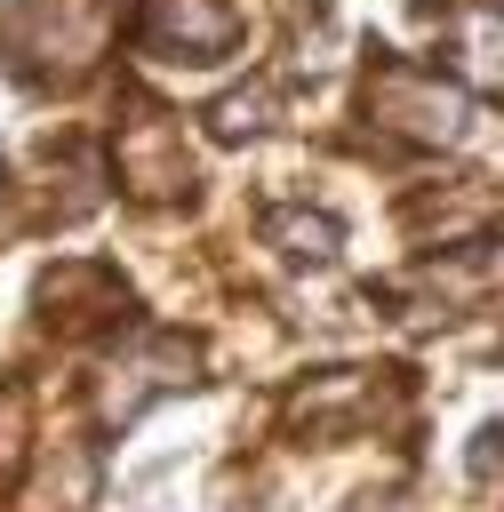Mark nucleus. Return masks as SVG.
<instances>
[{
    "label": "nucleus",
    "instance_id": "obj_3",
    "mask_svg": "<svg viewBox=\"0 0 504 512\" xmlns=\"http://www.w3.org/2000/svg\"><path fill=\"white\" fill-rule=\"evenodd\" d=\"M120 176L136 184V192H184L192 184V160H184V136L152 112V120H128V136H120Z\"/></svg>",
    "mask_w": 504,
    "mask_h": 512
},
{
    "label": "nucleus",
    "instance_id": "obj_6",
    "mask_svg": "<svg viewBox=\"0 0 504 512\" xmlns=\"http://www.w3.org/2000/svg\"><path fill=\"white\" fill-rule=\"evenodd\" d=\"M360 512H400V504H360Z\"/></svg>",
    "mask_w": 504,
    "mask_h": 512
},
{
    "label": "nucleus",
    "instance_id": "obj_5",
    "mask_svg": "<svg viewBox=\"0 0 504 512\" xmlns=\"http://www.w3.org/2000/svg\"><path fill=\"white\" fill-rule=\"evenodd\" d=\"M336 408H352V416H368V392H360L352 376H336ZM296 424H312V432H328V408H320V400H296Z\"/></svg>",
    "mask_w": 504,
    "mask_h": 512
},
{
    "label": "nucleus",
    "instance_id": "obj_2",
    "mask_svg": "<svg viewBox=\"0 0 504 512\" xmlns=\"http://www.w3.org/2000/svg\"><path fill=\"white\" fill-rule=\"evenodd\" d=\"M136 40L152 56H176V64H216L240 40V8L232 0H144L136 8Z\"/></svg>",
    "mask_w": 504,
    "mask_h": 512
},
{
    "label": "nucleus",
    "instance_id": "obj_4",
    "mask_svg": "<svg viewBox=\"0 0 504 512\" xmlns=\"http://www.w3.org/2000/svg\"><path fill=\"white\" fill-rule=\"evenodd\" d=\"M264 240L280 256H296V264H328L336 256V224L328 216H304V208H272L264 216Z\"/></svg>",
    "mask_w": 504,
    "mask_h": 512
},
{
    "label": "nucleus",
    "instance_id": "obj_1",
    "mask_svg": "<svg viewBox=\"0 0 504 512\" xmlns=\"http://www.w3.org/2000/svg\"><path fill=\"white\" fill-rule=\"evenodd\" d=\"M368 112L408 128V136H424V144H464V128H472L464 88H448L440 72H416V64H384L368 80Z\"/></svg>",
    "mask_w": 504,
    "mask_h": 512
}]
</instances>
